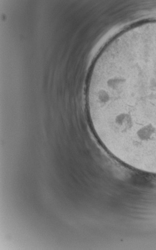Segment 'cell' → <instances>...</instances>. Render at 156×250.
Masks as SVG:
<instances>
[{
    "mask_svg": "<svg viewBox=\"0 0 156 250\" xmlns=\"http://www.w3.org/2000/svg\"><path fill=\"white\" fill-rule=\"evenodd\" d=\"M87 102L92 128L108 152L132 168L156 171V50L103 53Z\"/></svg>",
    "mask_w": 156,
    "mask_h": 250,
    "instance_id": "1",
    "label": "cell"
}]
</instances>
